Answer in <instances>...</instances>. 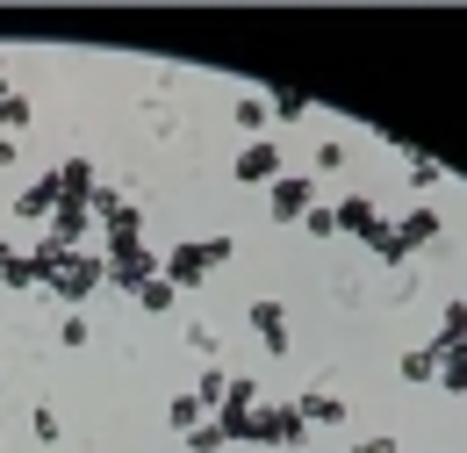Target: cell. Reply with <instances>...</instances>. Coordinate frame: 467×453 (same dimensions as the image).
Listing matches in <instances>:
<instances>
[{"mask_svg": "<svg viewBox=\"0 0 467 453\" xmlns=\"http://www.w3.org/2000/svg\"><path fill=\"white\" fill-rule=\"evenodd\" d=\"M29 259H36V274H44V295H58L65 310H79L87 295H101V288H109V259H101V252H87V245H79V252H58L51 237H36V245H29Z\"/></svg>", "mask_w": 467, "mask_h": 453, "instance_id": "6da1fadb", "label": "cell"}, {"mask_svg": "<svg viewBox=\"0 0 467 453\" xmlns=\"http://www.w3.org/2000/svg\"><path fill=\"white\" fill-rule=\"evenodd\" d=\"M231 259H237L231 230H216V237H180L173 252H159V274H166L173 288H202L216 267H231Z\"/></svg>", "mask_w": 467, "mask_h": 453, "instance_id": "7a4b0ae2", "label": "cell"}, {"mask_svg": "<svg viewBox=\"0 0 467 453\" xmlns=\"http://www.w3.org/2000/svg\"><path fill=\"white\" fill-rule=\"evenodd\" d=\"M431 245H446V216H439V209H403V216H389L381 245H374V259L403 274L410 252H431Z\"/></svg>", "mask_w": 467, "mask_h": 453, "instance_id": "3957f363", "label": "cell"}, {"mask_svg": "<svg viewBox=\"0 0 467 453\" xmlns=\"http://www.w3.org/2000/svg\"><path fill=\"white\" fill-rule=\"evenodd\" d=\"M244 447H266V453H281V447H309V425H302V410L295 403H259L252 410V439Z\"/></svg>", "mask_w": 467, "mask_h": 453, "instance_id": "277c9868", "label": "cell"}, {"mask_svg": "<svg viewBox=\"0 0 467 453\" xmlns=\"http://www.w3.org/2000/svg\"><path fill=\"white\" fill-rule=\"evenodd\" d=\"M101 259H109V288L116 295H144V288L159 281V252L151 245H109Z\"/></svg>", "mask_w": 467, "mask_h": 453, "instance_id": "5b68a950", "label": "cell"}, {"mask_svg": "<svg viewBox=\"0 0 467 453\" xmlns=\"http://www.w3.org/2000/svg\"><path fill=\"white\" fill-rule=\"evenodd\" d=\"M309 209H317V173H281V180L266 187V216L281 230H295Z\"/></svg>", "mask_w": 467, "mask_h": 453, "instance_id": "8992f818", "label": "cell"}, {"mask_svg": "<svg viewBox=\"0 0 467 453\" xmlns=\"http://www.w3.org/2000/svg\"><path fill=\"white\" fill-rule=\"evenodd\" d=\"M244 324H252V339L266 360H288V302L281 295H252L244 302Z\"/></svg>", "mask_w": 467, "mask_h": 453, "instance_id": "52a82bcc", "label": "cell"}, {"mask_svg": "<svg viewBox=\"0 0 467 453\" xmlns=\"http://www.w3.org/2000/svg\"><path fill=\"white\" fill-rule=\"evenodd\" d=\"M281 173H288V152H281L274 137H252V144L231 159V180H237V187H274Z\"/></svg>", "mask_w": 467, "mask_h": 453, "instance_id": "ba28073f", "label": "cell"}, {"mask_svg": "<svg viewBox=\"0 0 467 453\" xmlns=\"http://www.w3.org/2000/svg\"><path fill=\"white\" fill-rule=\"evenodd\" d=\"M331 216H338V237H359L367 252L381 245V230H389V216H381V202L374 195H346V202H331Z\"/></svg>", "mask_w": 467, "mask_h": 453, "instance_id": "9c48e42d", "label": "cell"}, {"mask_svg": "<svg viewBox=\"0 0 467 453\" xmlns=\"http://www.w3.org/2000/svg\"><path fill=\"white\" fill-rule=\"evenodd\" d=\"M295 410H302V425H309V432H331V425H346L352 403L338 396V389H324V382H317V389H302V396H295Z\"/></svg>", "mask_w": 467, "mask_h": 453, "instance_id": "30bf717a", "label": "cell"}, {"mask_svg": "<svg viewBox=\"0 0 467 453\" xmlns=\"http://www.w3.org/2000/svg\"><path fill=\"white\" fill-rule=\"evenodd\" d=\"M51 180H58V202H79V209H87V202H94V187H101L94 159H79V152H72V159H58V166H51Z\"/></svg>", "mask_w": 467, "mask_h": 453, "instance_id": "8fae6325", "label": "cell"}, {"mask_svg": "<svg viewBox=\"0 0 467 453\" xmlns=\"http://www.w3.org/2000/svg\"><path fill=\"white\" fill-rule=\"evenodd\" d=\"M0 288H7V295H44V274H36V259H29L22 245H7V237H0Z\"/></svg>", "mask_w": 467, "mask_h": 453, "instance_id": "7c38bea8", "label": "cell"}, {"mask_svg": "<svg viewBox=\"0 0 467 453\" xmlns=\"http://www.w3.org/2000/svg\"><path fill=\"white\" fill-rule=\"evenodd\" d=\"M51 209H58V180H51V173H36V180L15 195V216H22V224H51Z\"/></svg>", "mask_w": 467, "mask_h": 453, "instance_id": "4fadbf2b", "label": "cell"}, {"mask_svg": "<svg viewBox=\"0 0 467 453\" xmlns=\"http://www.w3.org/2000/svg\"><path fill=\"white\" fill-rule=\"evenodd\" d=\"M231 122L244 130V144H252V137H266V122H274L266 94H259V87H237V94H231Z\"/></svg>", "mask_w": 467, "mask_h": 453, "instance_id": "5bb4252c", "label": "cell"}, {"mask_svg": "<svg viewBox=\"0 0 467 453\" xmlns=\"http://www.w3.org/2000/svg\"><path fill=\"white\" fill-rule=\"evenodd\" d=\"M194 425H209V410H202V403H194V389H180V396L166 403V432H173V439H187V432H194Z\"/></svg>", "mask_w": 467, "mask_h": 453, "instance_id": "9a60e30c", "label": "cell"}, {"mask_svg": "<svg viewBox=\"0 0 467 453\" xmlns=\"http://www.w3.org/2000/svg\"><path fill=\"white\" fill-rule=\"evenodd\" d=\"M439 389H446V396H467V339L439 353Z\"/></svg>", "mask_w": 467, "mask_h": 453, "instance_id": "2e32d148", "label": "cell"}, {"mask_svg": "<svg viewBox=\"0 0 467 453\" xmlns=\"http://www.w3.org/2000/svg\"><path fill=\"white\" fill-rule=\"evenodd\" d=\"M266 109H274V122H309L317 101H309V94H295V87H274V94H266Z\"/></svg>", "mask_w": 467, "mask_h": 453, "instance_id": "e0dca14e", "label": "cell"}, {"mask_svg": "<svg viewBox=\"0 0 467 453\" xmlns=\"http://www.w3.org/2000/svg\"><path fill=\"white\" fill-rule=\"evenodd\" d=\"M403 180L417 187V195H431V187L446 180V166H439V159H424V152H403Z\"/></svg>", "mask_w": 467, "mask_h": 453, "instance_id": "ac0fdd59", "label": "cell"}, {"mask_svg": "<svg viewBox=\"0 0 467 453\" xmlns=\"http://www.w3.org/2000/svg\"><path fill=\"white\" fill-rule=\"evenodd\" d=\"M223 396H231V367H216V360H209V367H202V382H194V403H202V410H216Z\"/></svg>", "mask_w": 467, "mask_h": 453, "instance_id": "d6986e66", "label": "cell"}, {"mask_svg": "<svg viewBox=\"0 0 467 453\" xmlns=\"http://www.w3.org/2000/svg\"><path fill=\"white\" fill-rule=\"evenodd\" d=\"M29 122H36V109H29V94H7V101H0V137H22Z\"/></svg>", "mask_w": 467, "mask_h": 453, "instance_id": "ffe728a7", "label": "cell"}, {"mask_svg": "<svg viewBox=\"0 0 467 453\" xmlns=\"http://www.w3.org/2000/svg\"><path fill=\"white\" fill-rule=\"evenodd\" d=\"M403 382H439V353L431 345H410L403 353Z\"/></svg>", "mask_w": 467, "mask_h": 453, "instance_id": "44dd1931", "label": "cell"}, {"mask_svg": "<svg viewBox=\"0 0 467 453\" xmlns=\"http://www.w3.org/2000/svg\"><path fill=\"white\" fill-rule=\"evenodd\" d=\"M302 237H317V245H331V237H338V216H331V202H317V209H309V216H302Z\"/></svg>", "mask_w": 467, "mask_h": 453, "instance_id": "7402d4cb", "label": "cell"}, {"mask_svg": "<svg viewBox=\"0 0 467 453\" xmlns=\"http://www.w3.org/2000/svg\"><path fill=\"white\" fill-rule=\"evenodd\" d=\"M29 432H36L44 447H58V439H65V417L51 410V403H36V410H29Z\"/></svg>", "mask_w": 467, "mask_h": 453, "instance_id": "603a6c76", "label": "cell"}, {"mask_svg": "<svg viewBox=\"0 0 467 453\" xmlns=\"http://www.w3.org/2000/svg\"><path fill=\"white\" fill-rule=\"evenodd\" d=\"M173 295H180V288L166 281V274H159V281H151L144 295H137V310H144V317H166V310H173Z\"/></svg>", "mask_w": 467, "mask_h": 453, "instance_id": "cb8c5ba5", "label": "cell"}, {"mask_svg": "<svg viewBox=\"0 0 467 453\" xmlns=\"http://www.w3.org/2000/svg\"><path fill=\"white\" fill-rule=\"evenodd\" d=\"M87 339H94V324H87L79 310H65V317H58V345H65V353H79Z\"/></svg>", "mask_w": 467, "mask_h": 453, "instance_id": "d4e9b609", "label": "cell"}, {"mask_svg": "<svg viewBox=\"0 0 467 453\" xmlns=\"http://www.w3.org/2000/svg\"><path fill=\"white\" fill-rule=\"evenodd\" d=\"M231 447V439H223V432H216V417H209V425H194V432H187V453H223Z\"/></svg>", "mask_w": 467, "mask_h": 453, "instance_id": "484cf974", "label": "cell"}, {"mask_svg": "<svg viewBox=\"0 0 467 453\" xmlns=\"http://www.w3.org/2000/svg\"><path fill=\"white\" fill-rule=\"evenodd\" d=\"M309 166H317V173H338V166H346V137H324V144H317V159H309Z\"/></svg>", "mask_w": 467, "mask_h": 453, "instance_id": "4316f807", "label": "cell"}, {"mask_svg": "<svg viewBox=\"0 0 467 453\" xmlns=\"http://www.w3.org/2000/svg\"><path fill=\"white\" fill-rule=\"evenodd\" d=\"M187 353H202V360H216V324H187Z\"/></svg>", "mask_w": 467, "mask_h": 453, "instance_id": "83f0119b", "label": "cell"}, {"mask_svg": "<svg viewBox=\"0 0 467 453\" xmlns=\"http://www.w3.org/2000/svg\"><path fill=\"white\" fill-rule=\"evenodd\" d=\"M417 288H424V274H417V267H403V274H396V288H389V302H417Z\"/></svg>", "mask_w": 467, "mask_h": 453, "instance_id": "f1b7e54d", "label": "cell"}, {"mask_svg": "<svg viewBox=\"0 0 467 453\" xmlns=\"http://www.w3.org/2000/svg\"><path fill=\"white\" fill-rule=\"evenodd\" d=\"M346 453H403V447H396V439L381 432V439H359V447H346Z\"/></svg>", "mask_w": 467, "mask_h": 453, "instance_id": "f546056e", "label": "cell"}, {"mask_svg": "<svg viewBox=\"0 0 467 453\" xmlns=\"http://www.w3.org/2000/svg\"><path fill=\"white\" fill-rule=\"evenodd\" d=\"M15 159H22V144H15V137H0V173H15Z\"/></svg>", "mask_w": 467, "mask_h": 453, "instance_id": "4dcf8cb0", "label": "cell"}, {"mask_svg": "<svg viewBox=\"0 0 467 453\" xmlns=\"http://www.w3.org/2000/svg\"><path fill=\"white\" fill-rule=\"evenodd\" d=\"M7 94H15V87H7V58H0V101H7Z\"/></svg>", "mask_w": 467, "mask_h": 453, "instance_id": "1f68e13d", "label": "cell"}]
</instances>
